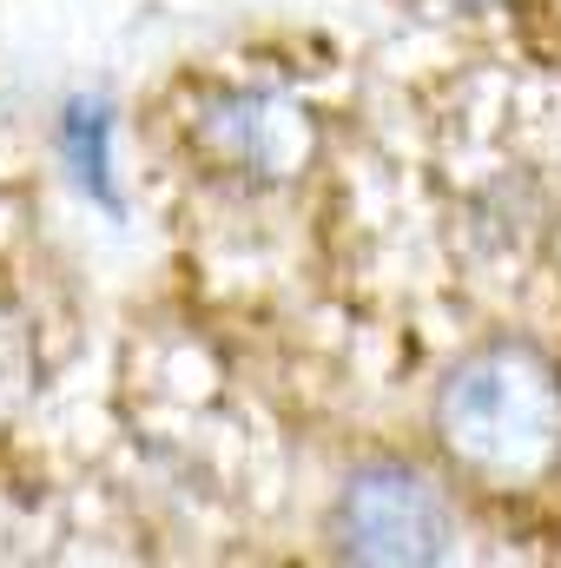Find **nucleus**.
<instances>
[{
  "label": "nucleus",
  "instance_id": "nucleus-1",
  "mask_svg": "<svg viewBox=\"0 0 561 568\" xmlns=\"http://www.w3.org/2000/svg\"><path fill=\"white\" fill-rule=\"evenodd\" d=\"M436 449L456 476L496 496H522L561 469V371L529 337H489L462 351L429 404Z\"/></svg>",
  "mask_w": 561,
  "mask_h": 568
},
{
  "label": "nucleus",
  "instance_id": "nucleus-2",
  "mask_svg": "<svg viewBox=\"0 0 561 568\" xmlns=\"http://www.w3.org/2000/svg\"><path fill=\"white\" fill-rule=\"evenodd\" d=\"M449 496L410 463H357L330 509V542L344 562L429 568L449 556Z\"/></svg>",
  "mask_w": 561,
  "mask_h": 568
},
{
  "label": "nucleus",
  "instance_id": "nucleus-3",
  "mask_svg": "<svg viewBox=\"0 0 561 568\" xmlns=\"http://www.w3.org/2000/svg\"><path fill=\"white\" fill-rule=\"evenodd\" d=\"M198 145L245 185H284L310 159V113L265 87H218L198 106Z\"/></svg>",
  "mask_w": 561,
  "mask_h": 568
},
{
  "label": "nucleus",
  "instance_id": "nucleus-4",
  "mask_svg": "<svg viewBox=\"0 0 561 568\" xmlns=\"http://www.w3.org/2000/svg\"><path fill=\"white\" fill-rule=\"evenodd\" d=\"M60 152H67L73 185H80L93 205H106V212L120 219V192H113V106L93 100V93H80V100L60 113Z\"/></svg>",
  "mask_w": 561,
  "mask_h": 568
},
{
  "label": "nucleus",
  "instance_id": "nucleus-5",
  "mask_svg": "<svg viewBox=\"0 0 561 568\" xmlns=\"http://www.w3.org/2000/svg\"><path fill=\"white\" fill-rule=\"evenodd\" d=\"M442 7H462V13H482V7H502V0H442Z\"/></svg>",
  "mask_w": 561,
  "mask_h": 568
}]
</instances>
